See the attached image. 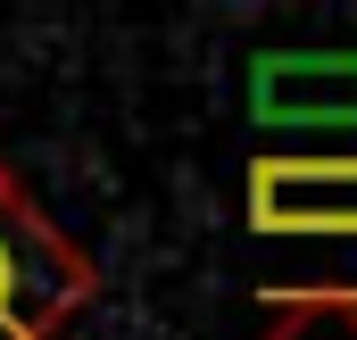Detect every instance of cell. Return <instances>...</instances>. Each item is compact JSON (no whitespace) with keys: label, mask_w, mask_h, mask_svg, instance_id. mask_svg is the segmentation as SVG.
<instances>
[{"label":"cell","mask_w":357,"mask_h":340,"mask_svg":"<svg viewBox=\"0 0 357 340\" xmlns=\"http://www.w3.org/2000/svg\"><path fill=\"white\" fill-rule=\"evenodd\" d=\"M100 299V265L0 167V340H59Z\"/></svg>","instance_id":"1"},{"label":"cell","mask_w":357,"mask_h":340,"mask_svg":"<svg viewBox=\"0 0 357 340\" xmlns=\"http://www.w3.org/2000/svg\"><path fill=\"white\" fill-rule=\"evenodd\" d=\"M250 224L274 241H357V158H258Z\"/></svg>","instance_id":"2"},{"label":"cell","mask_w":357,"mask_h":340,"mask_svg":"<svg viewBox=\"0 0 357 340\" xmlns=\"http://www.w3.org/2000/svg\"><path fill=\"white\" fill-rule=\"evenodd\" d=\"M250 108L282 133L357 125V50H266L250 67Z\"/></svg>","instance_id":"3"},{"label":"cell","mask_w":357,"mask_h":340,"mask_svg":"<svg viewBox=\"0 0 357 340\" xmlns=\"http://www.w3.org/2000/svg\"><path fill=\"white\" fill-rule=\"evenodd\" d=\"M282 324L258 340H357V291H274Z\"/></svg>","instance_id":"4"}]
</instances>
